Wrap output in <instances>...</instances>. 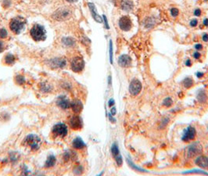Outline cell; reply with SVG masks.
Segmentation results:
<instances>
[{
  "instance_id": "obj_1",
  "label": "cell",
  "mask_w": 208,
  "mask_h": 176,
  "mask_svg": "<svg viewBox=\"0 0 208 176\" xmlns=\"http://www.w3.org/2000/svg\"><path fill=\"white\" fill-rule=\"evenodd\" d=\"M30 36L34 42H41L46 38V31L44 26L35 24L30 30Z\"/></svg>"
},
{
  "instance_id": "obj_2",
  "label": "cell",
  "mask_w": 208,
  "mask_h": 176,
  "mask_svg": "<svg viewBox=\"0 0 208 176\" xmlns=\"http://www.w3.org/2000/svg\"><path fill=\"white\" fill-rule=\"evenodd\" d=\"M24 143L26 146H29L31 150L33 151L38 150L41 146L42 140L39 135L34 134H30L26 136L24 140Z\"/></svg>"
},
{
  "instance_id": "obj_3",
  "label": "cell",
  "mask_w": 208,
  "mask_h": 176,
  "mask_svg": "<svg viewBox=\"0 0 208 176\" xmlns=\"http://www.w3.org/2000/svg\"><path fill=\"white\" fill-rule=\"evenodd\" d=\"M45 64L53 70L56 69H63L67 66V60L63 57H54L48 60Z\"/></svg>"
},
{
  "instance_id": "obj_4",
  "label": "cell",
  "mask_w": 208,
  "mask_h": 176,
  "mask_svg": "<svg viewBox=\"0 0 208 176\" xmlns=\"http://www.w3.org/2000/svg\"><path fill=\"white\" fill-rule=\"evenodd\" d=\"M24 22L23 20L19 18H13L11 20L9 27L13 34H19L24 29Z\"/></svg>"
},
{
  "instance_id": "obj_5",
  "label": "cell",
  "mask_w": 208,
  "mask_h": 176,
  "mask_svg": "<svg viewBox=\"0 0 208 176\" xmlns=\"http://www.w3.org/2000/svg\"><path fill=\"white\" fill-rule=\"evenodd\" d=\"M85 60L82 56H74L71 61V69L75 73H81L85 68Z\"/></svg>"
},
{
  "instance_id": "obj_6",
  "label": "cell",
  "mask_w": 208,
  "mask_h": 176,
  "mask_svg": "<svg viewBox=\"0 0 208 176\" xmlns=\"http://www.w3.org/2000/svg\"><path fill=\"white\" fill-rule=\"evenodd\" d=\"M68 133V128L63 123H58L52 129V134L54 137L64 138Z\"/></svg>"
},
{
  "instance_id": "obj_7",
  "label": "cell",
  "mask_w": 208,
  "mask_h": 176,
  "mask_svg": "<svg viewBox=\"0 0 208 176\" xmlns=\"http://www.w3.org/2000/svg\"><path fill=\"white\" fill-rule=\"evenodd\" d=\"M71 16V9L67 7H61L54 12L53 17L56 20H66Z\"/></svg>"
},
{
  "instance_id": "obj_8",
  "label": "cell",
  "mask_w": 208,
  "mask_h": 176,
  "mask_svg": "<svg viewBox=\"0 0 208 176\" xmlns=\"http://www.w3.org/2000/svg\"><path fill=\"white\" fill-rule=\"evenodd\" d=\"M118 26L123 31H129L132 28V21L128 16H122L118 20Z\"/></svg>"
},
{
  "instance_id": "obj_9",
  "label": "cell",
  "mask_w": 208,
  "mask_h": 176,
  "mask_svg": "<svg viewBox=\"0 0 208 176\" xmlns=\"http://www.w3.org/2000/svg\"><path fill=\"white\" fill-rule=\"evenodd\" d=\"M203 151V146L200 142H194L189 146L187 150V155L189 157H193L201 153Z\"/></svg>"
},
{
  "instance_id": "obj_10",
  "label": "cell",
  "mask_w": 208,
  "mask_h": 176,
  "mask_svg": "<svg viewBox=\"0 0 208 176\" xmlns=\"http://www.w3.org/2000/svg\"><path fill=\"white\" fill-rule=\"evenodd\" d=\"M142 88V83L139 79H133L129 85V92L132 96H137L140 93Z\"/></svg>"
},
{
  "instance_id": "obj_11",
  "label": "cell",
  "mask_w": 208,
  "mask_h": 176,
  "mask_svg": "<svg viewBox=\"0 0 208 176\" xmlns=\"http://www.w3.org/2000/svg\"><path fill=\"white\" fill-rule=\"evenodd\" d=\"M69 125L74 130L81 129L82 128V126H83L82 118H80L79 116H77V115L72 116L70 118V120H69Z\"/></svg>"
},
{
  "instance_id": "obj_12",
  "label": "cell",
  "mask_w": 208,
  "mask_h": 176,
  "mask_svg": "<svg viewBox=\"0 0 208 176\" xmlns=\"http://www.w3.org/2000/svg\"><path fill=\"white\" fill-rule=\"evenodd\" d=\"M196 134V129H194L193 127L189 126L184 131V133H183L182 139L184 142H189V141L194 139Z\"/></svg>"
},
{
  "instance_id": "obj_13",
  "label": "cell",
  "mask_w": 208,
  "mask_h": 176,
  "mask_svg": "<svg viewBox=\"0 0 208 176\" xmlns=\"http://www.w3.org/2000/svg\"><path fill=\"white\" fill-rule=\"evenodd\" d=\"M118 65L121 67L124 68H127V67H131V63H132V60H131V56L126 54L121 55L119 56V58L118 60Z\"/></svg>"
},
{
  "instance_id": "obj_14",
  "label": "cell",
  "mask_w": 208,
  "mask_h": 176,
  "mask_svg": "<svg viewBox=\"0 0 208 176\" xmlns=\"http://www.w3.org/2000/svg\"><path fill=\"white\" fill-rule=\"evenodd\" d=\"M71 101L69 100V99H67L65 96H60V97H58L57 101H56L57 106L63 110H67L71 107Z\"/></svg>"
},
{
  "instance_id": "obj_15",
  "label": "cell",
  "mask_w": 208,
  "mask_h": 176,
  "mask_svg": "<svg viewBox=\"0 0 208 176\" xmlns=\"http://www.w3.org/2000/svg\"><path fill=\"white\" fill-rule=\"evenodd\" d=\"M88 9H89V10H90L92 17H93L95 21H96L97 23H102V22H103V17H101L98 14L96 8V6H95L94 3H92V2H88Z\"/></svg>"
},
{
  "instance_id": "obj_16",
  "label": "cell",
  "mask_w": 208,
  "mask_h": 176,
  "mask_svg": "<svg viewBox=\"0 0 208 176\" xmlns=\"http://www.w3.org/2000/svg\"><path fill=\"white\" fill-rule=\"evenodd\" d=\"M120 8L121 9L125 12H131L133 10L135 5L132 0H121L120 3Z\"/></svg>"
},
{
  "instance_id": "obj_17",
  "label": "cell",
  "mask_w": 208,
  "mask_h": 176,
  "mask_svg": "<svg viewBox=\"0 0 208 176\" xmlns=\"http://www.w3.org/2000/svg\"><path fill=\"white\" fill-rule=\"evenodd\" d=\"M71 108L75 114H79L83 109V103L79 99H74L71 103Z\"/></svg>"
},
{
  "instance_id": "obj_18",
  "label": "cell",
  "mask_w": 208,
  "mask_h": 176,
  "mask_svg": "<svg viewBox=\"0 0 208 176\" xmlns=\"http://www.w3.org/2000/svg\"><path fill=\"white\" fill-rule=\"evenodd\" d=\"M196 164L201 168H208V157L206 156H200L195 161Z\"/></svg>"
},
{
  "instance_id": "obj_19",
  "label": "cell",
  "mask_w": 208,
  "mask_h": 176,
  "mask_svg": "<svg viewBox=\"0 0 208 176\" xmlns=\"http://www.w3.org/2000/svg\"><path fill=\"white\" fill-rule=\"evenodd\" d=\"M85 143L82 140V138L77 137L72 141V146L76 150H82L84 147H85Z\"/></svg>"
},
{
  "instance_id": "obj_20",
  "label": "cell",
  "mask_w": 208,
  "mask_h": 176,
  "mask_svg": "<svg viewBox=\"0 0 208 176\" xmlns=\"http://www.w3.org/2000/svg\"><path fill=\"white\" fill-rule=\"evenodd\" d=\"M53 85L50 83L46 82H42L39 84V89L41 90L42 92L43 93H48V92H51L53 90Z\"/></svg>"
},
{
  "instance_id": "obj_21",
  "label": "cell",
  "mask_w": 208,
  "mask_h": 176,
  "mask_svg": "<svg viewBox=\"0 0 208 176\" xmlns=\"http://www.w3.org/2000/svg\"><path fill=\"white\" fill-rule=\"evenodd\" d=\"M3 61H4L5 64L8 65V66H12V65H13L15 64L16 57L13 54L7 53L5 55Z\"/></svg>"
},
{
  "instance_id": "obj_22",
  "label": "cell",
  "mask_w": 208,
  "mask_h": 176,
  "mask_svg": "<svg viewBox=\"0 0 208 176\" xmlns=\"http://www.w3.org/2000/svg\"><path fill=\"white\" fill-rule=\"evenodd\" d=\"M61 42L67 47H72L75 45V40L72 37H63L61 40Z\"/></svg>"
},
{
  "instance_id": "obj_23",
  "label": "cell",
  "mask_w": 208,
  "mask_h": 176,
  "mask_svg": "<svg viewBox=\"0 0 208 176\" xmlns=\"http://www.w3.org/2000/svg\"><path fill=\"white\" fill-rule=\"evenodd\" d=\"M56 162V158L54 155H49L47 157V160L45 161V168H52L55 165Z\"/></svg>"
},
{
  "instance_id": "obj_24",
  "label": "cell",
  "mask_w": 208,
  "mask_h": 176,
  "mask_svg": "<svg viewBox=\"0 0 208 176\" xmlns=\"http://www.w3.org/2000/svg\"><path fill=\"white\" fill-rule=\"evenodd\" d=\"M156 24V20L152 17H147L146 19H145L144 20V26L146 27V28H153Z\"/></svg>"
},
{
  "instance_id": "obj_25",
  "label": "cell",
  "mask_w": 208,
  "mask_h": 176,
  "mask_svg": "<svg viewBox=\"0 0 208 176\" xmlns=\"http://www.w3.org/2000/svg\"><path fill=\"white\" fill-rule=\"evenodd\" d=\"M193 85H194V81H193V79L191 77H185L182 81L183 87H184L185 88H186V89L192 88L193 86Z\"/></svg>"
},
{
  "instance_id": "obj_26",
  "label": "cell",
  "mask_w": 208,
  "mask_h": 176,
  "mask_svg": "<svg viewBox=\"0 0 208 176\" xmlns=\"http://www.w3.org/2000/svg\"><path fill=\"white\" fill-rule=\"evenodd\" d=\"M196 98L199 100V102L200 103H205L207 99V96L206 92H204V90H200L198 92L197 96H196Z\"/></svg>"
},
{
  "instance_id": "obj_27",
  "label": "cell",
  "mask_w": 208,
  "mask_h": 176,
  "mask_svg": "<svg viewBox=\"0 0 208 176\" xmlns=\"http://www.w3.org/2000/svg\"><path fill=\"white\" fill-rule=\"evenodd\" d=\"M14 81L17 85H24L25 83V77L22 74H17L14 77Z\"/></svg>"
},
{
  "instance_id": "obj_28",
  "label": "cell",
  "mask_w": 208,
  "mask_h": 176,
  "mask_svg": "<svg viewBox=\"0 0 208 176\" xmlns=\"http://www.w3.org/2000/svg\"><path fill=\"white\" fill-rule=\"evenodd\" d=\"M111 153L113 155V157H115L118 155L120 154V151H119V148H118V144L116 142H114L111 146Z\"/></svg>"
},
{
  "instance_id": "obj_29",
  "label": "cell",
  "mask_w": 208,
  "mask_h": 176,
  "mask_svg": "<svg viewBox=\"0 0 208 176\" xmlns=\"http://www.w3.org/2000/svg\"><path fill=\"white\" fill-rule=\"evenodd\" d=\"M163 105L165 107H170L173 105V99L171 98V97H167L166 99H164L163 102Z\"/></svg>"
},
{
  "instance_id": "obj_30",
  "label": "cell",
  "mask_w": 208,
  "mask_h": 176,
  "mask_svg": "<svg viewBox=\"0 0 208 176\" xmlns=\"http://www.w3.org/2000/svg\"><path fill=\"white\" fill-rule=\"evenodd\" d=\"M8 37V31L5 28H0V39H5Z\"/></svg>"
},
{
  "instance_id": "obj_31",
  "label": "cell",
  "mask_w": 208,
  "mask_h": 176,
  "mask_svg": "<svg viewBox=\"0 0 208 176\" xmlns=\"http://www.w3.org/2000/svg\"><path fill=\"white\" fill-rule=\"evenodd\" d=\"M109 61H110V64H113V42H112V41L110 40L109 41Z\"/></svg>"
},
{
  "instance_id": "obj_32",
  "label": "cell",
  "mask_w": 208,
  "mask_h": 176,
  "mask_svg": "<svg viewBox=\"0 0 208 176\" xmlns=\"http://www.w3.org/2000/svg\"><path fill=\"white\" fill-rule=\"evenodd\" d=\"M170 13H171V15H172L173 17H177L178 15H179V10H178V9L174 8V7L171 9Z\"/></svg>"
},
{
  "instance_id": "obj_33",
  "label": "cell",
  "mask_w": 208,
  "mask_h": 176,
  "mask_svg": "<svg viewBox=\"0 0 208 176\" xmlns=\"http://www.w3.org/2000/svg\"><path fill=\"white\" fill-rule=\"evenodd\" d=\"M127 161L128 162V164H129V165H130V166H131V168H133V169L137 170L138 172H146L145 170H142V169H141V168H138V167H136V166H135V164H134L132 163V162H131V160H130V159H127Z\"/></svg>"
},
{
  "instance_id": "obj_34",
  "label": "cell",
  "mask_w": 208,
  "mask_h": 176,
  "mask_svg": "<svg viewBox=\"0 0 208 176\" xmlns=\"http://www.w3.org/2000/svg\"><path fill=\"white\" fill-rule=\"evenodd\" d=\"M114 158H115L116 163H117V164H118V166H121V165H122L123 159H122V157H121V155H120V154L118 155V156L114 157Z\"/></svg>"
},
{
  "instance_id": "obj_35",
  "label": "cell",
  "mask_w": 208,
  "mask_h": 176,
  "mask_svg": "<svg viewBox=\"0 0 208 176\" xmlns=\"http://www.w3.org/2000/svg\"><path fill=\"white\" fill-rule=\"evenodd\" d=\"M201 53H200V51H194L193 53V57L194 59H195L196 60H200V58H201Z\"/></svg>"
},
{
  "instance_id": "obj_36",
  "label": "cell",
  "mask_w": 208,
  "mask_h": 176,
  "mask_svg": "<svg viewBox=\"0 0 208 176\" xmlns=\"http://www.w3.org/2000/svg\"><path fill=\"white\" fill-rule=\"evenodd\" d=\"M83 172V168H82V166H77L74 170V173L76 175H81Z\"/></svg>"
},
{
  "instance_id": "obj_37",
  "label": "cell",
  "mask_w": 208,
  "mask_h": 176,
  "mask_svg": "<svg viewBox=\"0 0 208 176\" xmlns=\"http://www.w3.org/2000/svg\"><path fill=\"white\" fill-rule=\"evenodd\" d=\"M198 25V20L197 19H193L189 22V26L191 28H196Z\"/></svg>"
},
{
  "instance_id": "obj_38",
  "label": "cell",
  "mask_w": 208,
  "mask_h": 176,
  "mask_svg": "<svg viewBox=\"0 0 208 176\" xmlns=\"http://www.w3.org/2000/svg\"><path fill=\"white\" fill-rule=\"evenodd\" d=\"M194 48L196 51H202L204 50V45H202L201 43H197V44H196Z\"/></svg>"
},
{
  "instance_id": "obj_39",
  "label": "cell",
  "mask_w": 208,
  "mask_h": 176,
  "mask_svg": "<svg viewBox=\"0 0 208 176\" xmlns=\"http://www.w3.org/2000/svg\"><path fill=\"white\" fill-rule=\"evenodd\" d=\"M193 14H194V16H196V17H200V16L202 15V10L199 8L196 9L195 10H194V12H193Z\"/></svg>"
},
{
  "instance_id": "obj_40",
  "label": "cell",
  "mask_w": 208,
  "mask_h": 176,
  "mask_svg": "<svg viewBox=\"0 0 208 176\" xmlns=\"http://www.w3.org/2000/svg\"><path fill=\"white\" fill-rule=\"evenodd\" d=\"M185 173H199V174H204V175H208V173L204 172V171H198V170H193V171H189V172H186Z\"/></svg>"
},
{
  "instance_id": "obj_41",
  "label": "cell",
  "mask_w": 208,
  "mask_h": 176,
  "mask_svg": "<svg viewBox=\"0 0 208 176\" xmlns=\"http://www.w3.org/2000/svg\"><path fill=\"white\" fill-rule=\"evenodd\" d=\"M71 157H72V156H71V153H70V152L65 153L64 155H63V159H64L66 161H69V160L71 159Z\"/></svg>"
},
{
  "instance_id": "obj_42",
  "label": "cell",
  "mask_w": 208,
  "mask_h": 176,
  "mask_svg": "<svg viewBox=\"0 0 208 176\" xmlns=\"http://www.w3.org/2000/svg\"><path fill=\"white\" fill-rule=\"evenodd\" d=\"M169 122V120H168V118H163V120H162V122H161V128H163V127H165L166 125H167V123Z\"/></svg>"
},
{
  "instance_id": "obj_43",
  "label": "cell",
  "mask_w": 208,
  "mask_h": 176,
  "mask_svg": "<svg viewBox=\"0 0 208 176\" xmlns=\"http://www.w3.org/2000/svg\"><path fill=\"white\" fill-rule=\"evenodd\" d=\"M202 40L205 43L208 42V33H204V34H203V35H202Z\"/></svg>"
},
{
  "instance_id": "obj_44",
  "label": "cell",
  "mask_w": 208,
  "mask_h": 176,
  "mask_svg": "<svg viewBox=\"0 0 208 176\" xmlns=\"http://www.w3.org/2000/svg\"><path fill=\"white\" fill-rule=\"evenodd\" d=\"M103 20L104 21V24H105V28H107V29H109V24H108V21H107V17H106L105 15L103 16Z\"/></svg>"
},
{
  "instance_id": "obj_45",
  "label": "cell",
  "mask_w": 208,
  "mask_h": 176,
  "mask_svg": "<svg viewBox=\"0 0 208 176\" xmlns=\"http://www.w3.org/2000/svg\"><path fill=\"white\" fill-rule=\"evenodd\" d=\"M5 47H6V46H5V43L0 39V53L4 51Z\"/></svg>"
},
{
  "instance_id": "obj_46",
  "label": "cell",
  "mask_w": 208,
  "mask_h": 176,
  "mask_svg": "<svg viewBox=\"0 0 208 176\" xmlns=\"http://www.w3.org/2000/svg\"><path fill=\"white\" fill-rule=\"evenodd\" d=\"M185 64L186 67H191L192 65H193V61L190 59H187L185 63Z\"/></svg>"
},
{
  "instance_id": "obj_47",
  "label": "cell",
  "mask_w": 208,
  "mask_h": 176,
  "mask_svg": "<svg viewBox=\"0 0 208 176\" xmlns=\"http://www.w3.org/2000/svg\"><path fill=\"white\" fill-rule=\"evenodd\" d=\"M114 104H115L114 99H109V102H108V106H109V107H114Z\"/></svg>"
},
{
  "instance_id": "obj_48",
  "label": "cell",
  "mask_w": 208,
  "mask_h": 176,
  "mask_svg": "<svg viewBox=\"0 0 208 176\" xmlns=\"http://www.w3.org/2000/svg\"><path fill=\"white\" fill-rule=\"evenodd\" d=\"M108 118H109V120L111 121L112 123H115L116 122V120H115V118L113 117V115H112L111 114H108Z\"/></svg>"
},
{
  "instance_id": "obj_49",
  "label": "cell",
  "mask_w": 208,
  "mask_h": 176,
  "mask_svg": "<svg viewBox=\"0 0 208 176\" xmlns=\"http://www.w3.org/2000/svg\"><path fill=\"white\" fill-rule=\"evenodd\" d=\"M116 113H117V109L116 107L114 106V107H112L111 110H110V114H111L113 116H114V115L116 114Z\"/></svg>"
},
{
  "instance_id": "obj_50",
  "label": "cell",
  "mask_w": 208,
  "mask_h": 176,
  "mask_svg": "<svg viewBox=\"0 0 208 176\" xmlns=\"http://www.w3.org/2000/svg\"><path fill=\"white\" fill-rule=\"evenodd\" d=\"M204 73H203V72H197L196 73V77H198V78H201V77H204Z\"/></svg>"
},
{
  "instance_id": "obj_51",
  "label": "cell",
  "mask_w": 208,
  "mask_h": 176,
  "mask_svg": "<svg viewBox=\"0 0 208 176\" xmlns=\"http://www.w3.org/2000/svg\"><path fill=\"white\" fill-rule=\"evenodd\" d=\"M203 25H204L205 27H208V18H205L203 21Z\"/></svg>"
},
{
  "instance_id": "obj_52",
  "label": "cell",
  "mask_w": 208,
  "mask_h": 176,
  "mask_svg": "<svg viewBox=\"0 0 208 176\" xmlns=\"http://www.w3.org/2000/svg\"><path fill=\"white\" fill-rule=\"evenodd\" d=\"M66 1L70 2V3H74V2H77L78 0H66Z\"/></svg>"
},
{
  "instance_id": "obj_53",
  "label": "cell",
  "mask_w": 208,
  "mask_h": 176,
  "mask_svg": "<svg viewBox=\"0 0 208 176\" xmlns=\"http://www.w3.org/2000/svg\"><path fill=\"white\" fill-rule=\"evenodd\" d=\"M111 76H109L108 77V82H109V85H111Z\"/></svg>"
}]
</instances>
